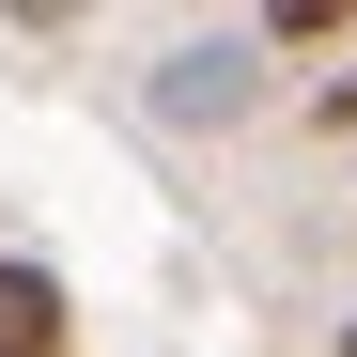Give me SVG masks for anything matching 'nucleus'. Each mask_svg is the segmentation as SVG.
Listing matches in <instances>:
<instances>
[{"label": "nucleus", "instance_id": "obj_1", "mask_svg": "<svg viewBox=\"0 0 357 357\" xmlns=\"http://www.w3.org/2000/svg\"><path fill=\"white\" fill-rule=\"evenodd\" d=\"M249 93H264V31H187L155 63V125H233Z\"/></svg>", "mask_w": 357, "mask_h": 357}, {"label": "nucleus", "instance_id": "obj_2", "mask_svg": "<svg viewBox=\"0 0 357 357\" xmlns=\"http://www.w3.org/2000/svg\"><path fill=\"white\" fill-rule=\"evenodd\" d=\"M63 280H47V264H0V357H63Z\"/></svg>", "mask_w": 357, "mask_h": 357}, {"label": "nucleus", "instance_id": "obj_4", "mask_svg": "<svg viewBox=\"0 0 357 357\" xmlns=\"http://www.w3.org/2000/svg\"><path fill=\"white\" fill-rule=\"evenodd\" d=\"M342 357H357V326H342Z\"/></svg>", "mask_w": 357, "mask_h": 357}, {"label": "nucleus", "instance_id": "obj_3", "mask_svg": "<svg viewBox=\"0 0 357 357\" xmlns=\"http://www.w3.org/2000/svg\"><path fill=\"white\" fill-rule=\"evenodd\" d=\"M326 140H357V78H326Z\"/></svg>", "mask_w": 357, "mask_h": 357}]
</instances>
